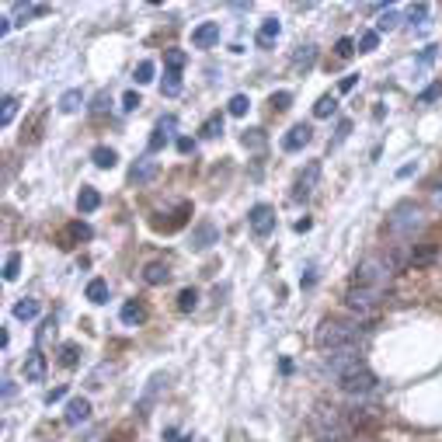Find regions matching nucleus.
Wrapping results in <instances>:
<instances>
[{
    "mask_svg": "<svg viewBox=\"0 0 442 442\" xmlns=\"http://www.w3.org/2000/svg\"><path fill=\"white\" fill-rule=\"evenodd\" d=\"M314 63H317V49L314 46H300L293 53V70H310Z\"/></svg>",
    "mask_w": 442,
    "mask_h": 442,
    "instance_id": "23",
    "label": "nucleus"
},
{
    "mask_svg": "<svg viewBox=\"0 0 442 442\" xmlns=\"http://www.w3.org/2000/svg\"><path fill=\"white\" fill-rule=\"evenodd\" d=\"M425 18H429V4H415V7L408 11V21H411V25H422Z\"/></svg>",
    "mask_w": 442,
    "mask_h": 442,
    "instance_id": "41",
    "label": "nucleus"
},
{
    "mask_svg": "<svg viewBox=\"0 0 442 442\" xmlns=\"http://www.w3.org/2000/svg\"><path fill=\"white\" fill-rule=\"evenodd\" d=\"M220 42V21H202L195 32H192V46L195 49H209Z\"/></svg>",
    "mask_w": 442,
    "mask_h": 442,
    "instance_id": "12",
    "label": "nucleus"
},
{
    "mask_svg": "<svg viewBox=\"0 0 442 442\" xmlns=\"http://www.w3.org/2000/svg\"><path fill=\"white\" fill-rule=\"evenodd\" d=\"M436 98H442V81H436V84H429V88L418 94V105H432Z\"/></svg>",
    "mask_w": 442,
    "mask_h": 442,
    "instance_id": "36",
    "label": "nucleus"
},
{
    "mask_svg": "<svg viewBox=\"0 0 442 442\" xmlns=\"http://www.w3.org/2000/svg\"><path fill=\"white\" fill-rule=\"evenodd\" d=\"M314 425L321 429V436H324V432H338V425H342V411H338V408L321 404V408L314 411Z\"/></svg>",
    "mask_w": 442,
    "mask_h": 442,
    "instance_id": "13",
    "label": "nucleus"
},
{
    "mask_svg": "<svg viewBox=\"0 0 442 442\" xmlns=\"http://www.w3.org/2000/svg\"><path fill=\"white\" fill-rule=\"evenodd\" d=\"M25 380L28 383H42L46 380V355L39 352V349H32V352L25 355Z\"/></svg>",
    "mask_w": 442,
    "mask_h": 442,
    "instance_id": "14",
    "label": "nucleus"
},
{
    "mask_svg": "<svg viewBox=\"0 0 442 442\" xmlns=\"http://www.w3.org/2000/svg\"><path fill=\"white\" fill-rule=\"evenodd\" d=\"M216 237H220V230L206 220V223H199V227L192 230V248H195V251H206V248L216 244Z\"/></svg>",
    "mask_w": 442,
    "mask_h": 442,
    "instance_id": "16",
    "label": "nucleus"
},
{
    "mask_svg": "<svg viewBox=\"0 0 442 442\" xmlns=\"http://www.w3.org/2000/svg\"><path fill=\"white\" fill-rule=\"evenodd\" d=\"M133 77H136V84H150V81H154V63H150V60H143V63L136 67V74H133Z\"/></svg>",
    "mask_w": 442,
    "mask_h": 442,
    "instance_id": "37",
    "label": "nucleus"
},
{
    "mask_svg": "<svg viewBox=\"0 0 442 442\" xmlns=\"http://www.w3.org/2000/svg\"><path fill=\"white\" fill-rule=\"evenodd\" d=\"M91 161H94V168L112 171V168L119 164V154H115L112 147H94V150H91Z\"/></svg>",
    "mask_w": 442,
    "mask_h": 442,
    "instance_id": "21",
    "label": "nucleus"
},
{
    "mask_svg": "<svg viewBox=\"0 0 442 442\" xmlns=\"http://www.w3.org/2000/svg\"><path fill=\"white\" fill-rule=\"evenodd\" d=\"M164 390H168V373H154V376L147 380V390H143L140 404H136V408H140V415H147V411L154 408V401H157Z\"/></svg>",
    "mask_w": 442,
    "mask_h": 442,
    "instance_id": "9",
    "label": "nucleus"
},
{
    "mask_svg": "<svg viewBox=\"0 0 442 442\" xmlns=\"http://www.w3.org/2000/svg\"><path fill=\"white\" fill-rule=\"evenodd\" d=\"M279 35H282L279 18H265V21H262V28H258V35H255V42H258V49H272V46L279 42Z\"/></svg>",
    "mask_w": 442,
    "mask_h": 442,
    "instance_id": "15",
    "label": "nucleus"
},
{
    "mask_svg": "<svg viewBox=\"0 0 442 442\" xmlns=\"http://www.w3.org/2000/svg\"><path fill=\"white\" fill-rule=\"evenodd\" d=\"M14 115H18V98H11V94H7V98L0 101V126H11V119H14Z\"/></svg>",
    "mask_w": 442,
    "mask_h": 442,
    "instance_id": "31",
    "label": "nucleus"
},
{
    "mask_svg": "<svg viewBox=\"0 0 442 442\" xmlns=\"http://www.w3.org/2000/svg\"><path fill=\"white\" fill-rule=\"evenodd\" d=\"M244 147H251V150H262V147H265V136H262V129H248V133H244Z\"/></svg>",
    "mask_w": 442,
    "mask_h": 442,
    "instance_id": "39",
    "label": "nucleus"
},
{
    "mask_svg": "<svg viewBox=\"0 0 442 442\" xmlns=\"http://www.w3.org/2000/svg\"><path fill=\"white\" fill-rule=\"evenodd\" d=\"M154 175H157V161H154V157H140V161L133 164V171H129V181H133V185H143V181H150Z\"/></svg>",
    "mask_w": 442,
    "mask_h": 442,
    "instance_id": "18",
    "label": "nucleus"
},
{
    "mask_svg": "<svg viewBox=\"0 0 442 442\" xmlns=\"http://www.w3.org/2000/svg\"><path fill=\"white\" fill-rule=\"evenodd\" d=\"M394 272H397V262H394V258L369 255V258H362V262L355 265V286H362V289H380V293H383V289L390 286Z\"/></svg>",
    "mask_w": 442,
    "mask_h": 442,
    "instance_id": "3",
    "label": "nucleus"
},
{
    "mask_svg": "<svg viewBox=\"0 0 442 442\" xmlns=\"http://www.w3.org/2000/svg\"><path fill=\"white\" fill-rule=\"evenodd\" d=\"M195 307H199V293H195V289H181V293H178V310H181V314H192Z\"/></svg>",
    "mask_w": 442,
    "mask_h": 442,
    "instance_id": "28",
    "label": "nucleus"
},
{
    "mask_svg": "<svg viewBox=\"0 0 442 442\" xmlns=\"http://www.w3.org/2000/svg\"><path fill=\"white\" fill-rule=\"evenodd\" d=\"M355 84H359V77H345V81H342V84H338V91H342V94H345V91H352Z\"/></svg>",
    "mask_w": 442,
    "mask_h": 442,
    "instance_id": "51",
    "label": "nucleus"
},
{
    "mask_svg": "<svg viewBox=\"0 0 442 442\" xmlns=\"http://www.w3.org/2000/svg\"><path fill=\"white\" fill-rule=\"evenodd\" d=\"M140 105H143V101H140V94H136V91H129V94L122 98V112H136Z\"/></svg>",
    "mask_w": 442,
    "mask_h": 442,
    "instance_id": "43",
    "label": "nucleus"
},
{
    "mask_svg": "<svg viewBox=\"0 0 442 442\" xmlns=\"http://www.w3.org/2000/svg\"><path fill=\"white\" fill-rule=\"evenodd\" d=\"M362 331L352 321H324L317 328V349L324 352H338V349H359Z\"/></svg>",
    "mask_w": 442,
    "mask_h": 442,
    "instance_id": "2",
    "label": "nucleus"
},
{
    "mask_svg": "<svg viewBox=\"0 0 442 442\" xmlns=\"http://www.w3.org/2000/svg\"><path fill=\"white\" fill-rule=\"evenodd\" d=\"M119 317H122V324H129V328H136V324H143V321H147V310H143V303H136V300H129V303H122V310H119Z\"/></svg>",
    "mask_w": 442,
    "mask_h": 442,
    "instance_id": "19",
    "label": "nucleus"
},
{
    "mask_svg": "<svg viewBox=\"0 0 442 442\" xmlns=\"http://www.w3.org/2000/svg\"><path fill=\"white\" fill-rule=\"evenodd\" d=\"M345 303H349V310L359 314V317H373V314L380 310V303H383V293H380V289H362V286H352V289L345 293Z\"/></svg>",
    "mask_w": 442,
    "mask_h": 442,
    "instance_id": "4",
    "label": "nucleus"
},
{
    "mask_svg": "<svg viewBox=\"0 0 442 442\" xmlns=\"http://www.w3.org/2000/svg\"><path fill=\"white\" fill-rule=\"evenodd\" d=\"M81 105H84V91H81V88H70L63 98H60V112H63V115L81 112Z\"/></svg>",
    "mask_w": 442,
    "mask_h": 442,
    "instance_id": "22",
    "label": "nucleus"
},
{
    "mask_svg": "<svg viewBox=\"0 0 442 442\" xmlns=\"http://www.w3.org/2000/svg\"><path fill=\"white\" fill-rule=\"evenodd\" d=\"M248 108H251V101H248V94H234V98H230V105H227V112H230L234 119H241V115H248Z\"/></svg>",
    "mask_w": 442,
    "mask_h": 442,
    "instance_id": "30",
    "label": "nucleus"
},
{
    "mask_svg": "<svg viewBox=\"0 0 442 442\" xmlns=\"http://www.w3.org/2000/svg\"><path fill=\"white\" fill-rule=\"evenodd\" d=\"M63 418H67V425H84L91 418V401L88 397H74V401L67 404V415H63Z\"/></svg>",
    "mask_w": 442,
    "mask_h": 442,
    "instance_id": "17",
    "label": "nucleus"
},
{
    "mask_svg": "<svg viewBox=\"0 0 442 442\" xmlns=\"http://www.w3.org/2000/svg\"><path fill=\"white\" fill-rule=\"evenodd\" d=\"M432 60H436V46H429V49L422 53V63H432Z\"/></svg>",
    "mask_w": 442,
    "mask_h": 442,
    "instance_id": "54",
    "label": "nucleus"
},
{
    "mask_svg": "<svg viewBox=\"0 0 442 442\" xmlns=\"http://www.w3.org/2000/svg\"><path fill=\"white\" fill-rule=\"evenodd\" d=\"M310 140H314V129L303 126V122H296V126L282 136V150H286V154H296V150H303Z\"/></svg>",
    "mask_w": 442,
    "mask_h": 442,
    "instance_id": "10",
    "label": "nucleus"
},
{
    "mask_svg": "<svg viewBox=\"0 0 442 442\" xmlns=\"http://www.w3.org/2000/svg\"><path fill=\"white\" fill-rule=\"evenodd\" d=\"M70 234H74V237H81V241H88L91 227H88V223H74V227H70Z\"/></svg>",
    "mask_w": 442,
    "mask_h": 442,
    "instance_id": "47",
    "label": "nucleus"
},
{
    "mask_svg": "<svg viewBox=\"0 0 442 442\" xmlns=\"http://www.w3.org/2000/svg\"><path fill=\"white\" fill-rule=\"evenodd\" d=\"M181 442H188V439H181Z\"/></svg>",
    "mask_w": 442,
    "mask_h": 442,
    "instance_id": "55",
    "label": "nucleus"
},
{
    "mask_svg": "<svg viewBox=\"0 0 442 442\" xmlns=\"http://www.w3.org/2000/svg\"><path fill=\"white\" fill-rule=\"evenodd\" d=\"M185 60H188V56H185L181 49H168V56H164L168 70H181V67H185Z\"/></svg>",
    "mask_w": 442,
    "mask_h": 442,
    "instance_id": "40",
    "label": "nucleus"
},
{
    "mask_svg": "<svg viewBox=\"0 0 442 442\" xmlns=\"http://www.w3.org/2000/svg\"><path fill=\"white\" fill-rule=\"evenodd\" d=\"M248 223H251V234L255 237H268L275 230V209L272 206H255L248 213Z\"/></svg>",
    "mask_w": 442,
    "mask_h": 442,
    "instance_id": "8",
    "label": "nucleus"
},
{
    "mask_svg": "<svg viewBox=\"0 0 442 442\" xmlns=\"http://www.w3.org/2000/svg\"><path fill=\"white\" fill-rule=\"evenodd\" d=\"M220 133H223V115L216 112V115H209V119L202 122V136H206V140H216Z\"/></svg>",
    "mask_w": 442,
    "mask_h": 442,
    "instance_id": "27",
    "label": "nucleus"
},
{
    "mask_svg": "<svg viewBox=\"0 0 442 442\" xmlns=\"http://www.w3.org/2000/svg\"><path fill=\"white\" fill-rule=\"evenodd\" d=\"M272 105H275V108H289V105H293V94H289V91H279V94H272Z\"/></svg>",
    "mask_w": 442,
    "mask_h": 442,
    "instance_id": "45",
    "label": "nucleus"
},
{
    "mask_svg": "<svg viewBox=\"0 0 442 442\" xmlns=\"http://www.w3.org/2000/svg\"><path fill=\"white\" fill-rule=\"evenodd\" d=\"M84 296H88L91 303H108V282H105V279H91L88 289H84Z\"/></svg>",
    "mask_w": 442,
    "mask_h": 442,
    "instance_id": "26",
    "label": "nucleus"
},
{
    "mask_svg": "<svg viewBox=\"0 0 442 442\" xmlns=\"http://www.w3.org/2000/svg\"><path fill=\"white\" fill-rule=\"evenodd\" d=\"M171 279V268L164 265V262H150V265L143 268V282L147 286H164Z\"/></svg>",
    "mask_w": 442,
    "mask_h": 442,
    "instance_id": "20",
    "label": "nucleus"
},
{
    "mask_svg": "<svg viewBox=\"0 0 442 442\" xmlns=\"http://www.w3.org/2000/svg\"><path fill=\"white\" fill-rule=\"evenodd\" d=\"M178 119L175 115H164L161 122H157V129H154V136H150V143H147V150L150 154H161L164 147H168V140H171V133H175Z\"/></svg>",
    "mask_w": 442,
    "mask_h": 442,
    "instance_id": "11",
    "label": "nucleus"
},
{
    "mask_svg": "<svg viewBox=\"0 0 442 442\" xmlns=\"http://www.w3.org/2000/svg\"><path fill=\"white\" fill-rule=\"evenodd\" d=\"M67 397V387H53L49 394H46V404H56V401H63Z\"/></svg>",
    "mask_w": 442,
    "mask_h": 442,
    "instance_id": "46",
    "label": "nucleus"
},
{
    "mask_svg": "<svg viewBox=\"0 0 442 442\" xmlns=\"http://www.w3.org/2000/svg\"><path fill=\"white\" fill-rule=\"evenodd\" d=\"M432 202L442 209V185H432Z\"/></svg>",
    "mask_w": 442,
    "mask_h": 442,
    "instance_id": "52",
    "label": "nucleus"
},
{
    "mask_svg": "<svg viewBox=\"0 0 442 442\" xmlns=\"http://www.w3.org/2000/svg\"><path fill=\"white\" fill-rule=\"evenodd\" d=\"M101 206V192L98 188H81V195H77V209L81 213H94Z\"/></svg>",
    "mask_w": 442,
    "mask_h": 442,
    "instance_id": "25",
    "label": "nucleus"
},
{
    "mask_svg": "<svg viewBox=\"0 0 442 442\" xmlns=\"http://www.w3.org/2000/svg\"><path fill=\"white\" fill-rule=\"evenodd\" d=\"M42 14H49V7H46V4H21V11H18L21 25H25L28 18H42Z\"/></svg>",
    "mask_w": 442,
    "mask_h": 442,
    "instance_id": "33",
    "label": "nucleus"
},
{
    "mask_svg": "<svg viewBox=\"0 0 442 442\" xmlns=\"http://www.w3.org/2000/svg\"><path fill=\"white\" fill-rule=\"evenodd\" d=\"M317 442H342V432H324Z\"/></svg>",
    "mask_w": 442,
    "mask_h": 442,
    "instance_id": "53",
    "label": "nucleus"
},
{
    "mask_svg": "<svg viewBox=\"0 0 442 442\" xmlns=\"http://www.w3.org/2000/svg\"><path fill=\"white\" fill-rule=\"evenodd\" d=\"M178 91H181V70H168V74H164V94L175 98Z\"/></svg>",
    "mask_w": 442,
    "mask_h": 442,
    "instance_id": "35",
    "label": "nucleus"
},
{
    "mask_svg": "<svg viewBox=\"0 0 442 442\" xmlns=\"http://www.w3.org/2000/svg\"><path fill=\"white\" fill-rule=\"evenodd\" d=\"M380 46V32H366L362 39H359V53H373Z\"/></svg>",
    "mask_w": 442,
    "mask_h": 442,
    "instance_id": "38",
    "label": "nucleus"
},
{
    "mask_svg": "<svg viewBox=\"0 0 442 442\" xmlns=\"http://www.w3.org/2000/svg\"><path fill=\"white\" fill-rule=\"evenodd\" d=\"M317 181H321V164L317 161H310L300 175H296V185H293V199L296 202H303V199H310L314 195V188H317Z\"/></svg>",
    "mask_w": 442,
    "mask_h": 442,
    "instance_id": "6",
    "label": "nucleus"
},
{
    "mask_svg": "<svg viewBox=\"0 0 442 442\" xmlns=\"http://www.w3.org/2000/svg\"><path fill=\"white\" fill-rule=\"evenodd\" d=\"M77 359H81L77 345H63V366H77Z\"/></svg>",
    "mask_w": 442,
    "mask_h": 442,
    "instance_id": "44",
    "label": "nucleus"
},
{
    "mask_svg": "<svg viewBox=\"0 0 442 442\" xmlns=\"http://www.w3.org/2000/svg\"><path fill=\"white\" fill-rule=\"evenodd\" d=\"M324 362H328V369L342 380V376H349V373H359V369H366V359L359 349H338V352H328L324 355Z\"/></svg>",
    "mask_w": 442,
    "mask_h": 442,
    "instance_id": "5",
    "label": "nucleus"
},
{
    "mask_svg": "<svg viewBox=\"0 0 442 442\" xmlns=\"http://www.w3.org/2000/svg\"><path fill=\"white\" fill-rule=\"evenodd\" d=\"M335 53H338L342 60H349V56H352V53H355V42H352V39H338V46H335Z\"/></svg>",
    "mask_w": 442,
    "mask_h": 442,
    "instance_id": "42",
    "label": "nucleus"
},
{
    "mask_svg": "<svg viewBox=\"0 0 442 442\" xmlns=\"http://www.w3.org/2000/svg\"><path fill=\"white\" fill-rule=\"evenodd\" d=\"M338 387H342L345 394H352V397H362V394H373V390H376V376H373L369 369H359V373L342 376Z\"/></svg>",
    "mask_w": 442,
    "mask_h": 442,
    "instance_id": "7",
    "label": "nucleus"
},
{
    "mask_svg": "<svg viewBox=\"0 0 442 442\" xmlns=\"http://www.w3.org/2000/svg\"><path fill=\"white\" fill-rule=\"evenodd\" d=\"M178 150H181V154H192V150H195V143H192L188 136H181V140H178Z\"/></svg>",
    "mask_w": 442,
    "mask_h": 442,
    "instance_id": "50",
    "label": "nucleus"
},
{
    "mask_svg": "<svg viewBox=\"0 0 442 442\" xmlns=\"http://www.w3.org/2000/svg\"><path fill=\"white\" fill-rule=\"evenodd\" d=\"M39 310H42V307H39V300H28V296L14 303V317H18V321H35V317H39Z\"/></svg>",
    "mask_w": 442,
    "mask_h": 442,
    "instance_id": "24",
    "label": "nucleus"
},
{
    "mask_svg": "<svg viewBox=\"0 0 442 442\" xmlns=\"http://www.w3.org/2000/svg\"><path fill=\"white\" fill-rule=\"evenodd\" d=\"M18 272H21V255H18V251H11V255L4 258V279H7V282H14V279H18Z\"/></svg>",
    "mask_w": 442,
    "mask_h": 442,
    "instance_id": "32",
    "label": "nucleus"
},
{
    "mask_svg": "<svg viewBox=\"0 0 442 442\" xmlns=\"http://www.w3.org/2000/svg\"><path fill=\"white\" fill-rule=\"evenodd\" d=\"M425 213H422V206H415V202H397L394 209H390V216H387V234L394 237V241H415L422 230H425Z\"/></svg>",
    "mask_w": 442,
    "mask_h": 442,
    "instance_id": "1",
    "label": "nucleus"
},
{
    "mask_svg": "<svg viewBox=\"0 0 442 442\" xmlns=\"http://www.w3.org/2000/svg\"><path fill=\"white\" fill-rule=\"evenodd\" d=\"M335 108H338V101H335L331 94H324V98H321V101L314 105V115H317V119H328V115H331Z\"/></svg>",
    "mask_w": 442,
    "mask_h": 442,
    "instance_id": "34",
    "label": "nucleus"
},
{
    "mask_svg": "<svg viewBox=\"0 0 442 442\" xmlns=\"http://www.w3.org/2000/svg\"><path fill=\"white\" fill-rule=\"evenodd\" d=\"M397 25H401V14L390 7V11H383V14H380V21H376V32H394Z\"/></svg>",
    "mask_w": 442,
    "mask_h": 442,
    "instance_id": "29",
    "label": "nucleus"
},
{
    "mask_svg": "<svg viewBox=\"0 0 442 442\" xmlns=\"http://www.w3.org/2000/svg\"><path fill=\"white\" fill-rule=\"evenodd\" d=\"M91 108H94V112H105V108H108V94L101 91V94L94 98V105H91Z\"/></svg>",
    "mask_w": 442,
    "mask_h": 442,
    "instance_id": "49",
    "label": "nucleus"
},
{
    "mask_svg": "<svg viewBox=\"0 0 442 442\" xmlns=\"http://www.w3.org/2000/svg\"><path fill=\"white\" fill-rule=\"evenodd\" d=\"M349 133H352V122H349V119H342V122H338V136H335V143H342Z\"/></svg>",
    "mask_w": 442,
    "mask_h": 442,
    "instance_id": "48",
    "label": "nucleus"
}]
</instances>
